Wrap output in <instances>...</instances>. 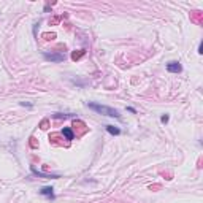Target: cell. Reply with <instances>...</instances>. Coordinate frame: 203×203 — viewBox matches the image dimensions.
<instances>
[{"mask_svg": "<svg viewBox=\"0 0 203 203\" xmlns=\"http://www.w3.org/2000/svg\"><path fill=\"white\" fill-rule=\"evenodd\" d=\"M106 130H108L111 135H119L121 133V130L118 129V127H114V125H106Z\"/></svg>", "mask_w": 203, "mask_h": 203, "instance_id": "obj_9", "label": "cell"}, {"mask_svg": "<svg viewBox=\"0 0 203 203\" xmlns=\"http://www.w3.org/2000/svg\"><path fill=\"white\" fill-rule=\"evenodd\" d=\"M30 146H32V148H37V141H35V138H33V136H32V138H30Z\"/></svg>", "mask_w": 203, "mask_h": 203, "instance_id": "obj_13", "label": "cell"}, {"mask_svg": "<svg viewBox=\"0 0 203 203\" xmlns=\"http://www.w3.org/2000/svg\"><path fill=\"white\" fill-rule=\"evenodd\" d=\"M86 54V51L84 49H78V51H73L72 53V60H79L83 56Z\"/></svg>", "mask_w": 203, "mask_h": 203, "instance_id": "obj_7", "label": "cell"}, {"mask_svg": "<svg viewBox=\"0 0 203 203\" xmlns=\"http://www.w3.org/2000/svg\"><path fill=\"white\" fill-rule=\"evenodd\" d=\"M62 135L65 136V140H68V141L75 140V133H73V130L70 129V127H64V129H62Z\"/></svg>", "mask_w": 203, "mask_h": 203, "instance_id": "obj_6", "label": "cell"}, {"mask_svg": "<svg viewBox=\"0 0 203 203\" xmlns=\"http://www.w3.org/2000/svg\"><path fill=\"white\" fill-rule=\"evenodd\" d=\"M167 70H168L170 73H181L182 72V65L179 62H176V60H171V62L167 64Z\"/></svg>", "mask_w": 203, "mask_h": 203, "instance_id": "obj_3", "label": "cell"}, {"mask_svg": "<svg viewBox=\"0 0 203 203\" xmlns=\"http://www.w3.org/2000/svg\"><path fill=\"white\" fill-rule=\"evenodd\" d=\"M87 106L90 110H94L95 113L99 114H103V116H110V118H121L119 111L114 110V108H110V106H105V105H99V103H94V102H89Z\"/></svg>", "mask_w": 203, "mask_h": 203, "instance_id": "obj_1", "label": "cell"}, {"mask_svg": "<svg viewBox=\"0 0 203 203\" xmlns=\"http://www.w3.org/2000/svg\"><path fill=\"white\" fill-rule=\"evenodd\" d=\"M43 38L44 40H54L56 38V33H43Z\"/></svg>", "mask_w": 203, "mask_h": 203, "instance_id": "obj_11", "label": "cell"}, {"mask_svg": "<svg viewBox=\"0 0 203 203\" xmlns=\"http://www.w3.org/2000/svg\"><path fill=\"white\" fill-rule=\"evenodd\" d=\"M40 127H41L43 130H46L48 127H49V121H48V119H43L41 122H40Z\"/></svg>", "mask_w": 203, "mask_h": 203, "instance_id": "obj_10", "label": "cell"}, {"mask_svg": "<svg viewBox=\"0 0 203 203\" xmlns=\"http://www.w3.org/2000/svg\"><path fill=\"white\" fill-rule=\"evenodd\" d=\"M40 194H41L43 197H46V199L49 200H54L56 195H54V189L51 186H46V187H41V190H40Z\"/></svg>", "mask_w": 203, "mask_h": 203, "instance_id": "obj_4", "label": "cell"}, {"mask_svg": "<svg viewBox=\"0 0 203 203\" xmlns=\"http://www.w3.org/2000/svg\"><path fill=\"white\" fill-rule=\"evenodd\" d=\"M73 114H70V113H54L53 114V118L54 119H67V118H72Z\"/></svg>", "mask_w": 203, "mask_h": 203, "instance_id": "obj_8", "label": "cell"}, {"mask_svg": "<svg viewBox=\"0 0 203 203\" xmlns=\"http://www.w3.org/2000/svg\"><path fill=\"white\" fill-rule=\"evenodd\" d=\"M43 57H44V60H48V62H62L65 59V54L64 53H48V51H44Z\"/></svg>", "mask_w": 203, "mask_h": 203, "instance_id": "obj_2", "label": "cell"}, {"mask_svg": "<svg viewBox=\"0 0 203 203\" xmlns=\"http://www.w3.org/2000/svg\"><path fill=\"white\" fill-rule=\"evenodd\" d=\"M168 119H170V116H168V114H164V116L160 118V122H162V124H167V122H168Z\"/></svg>", "mask_w": 203, "mask_h": 203, "instance_id": "obj_12", "label": "cell"}, {"mask_svg": "<svg viewBox=\"0 0 203 203\" xmlns=\"http://www.w3.org/2000/svg\"><path fill=\"white\" fill-rule=\"evenodd\" d=\"M32 173H33V175H37V176L46 178V179H57V178H60L59 175H46V173H41V171L35 170V167H32Z\"/></svg>", "mask_w": 203, "mask_h": 203, "instance_id": "obj_5", "label": "cell"}]
</instances>
